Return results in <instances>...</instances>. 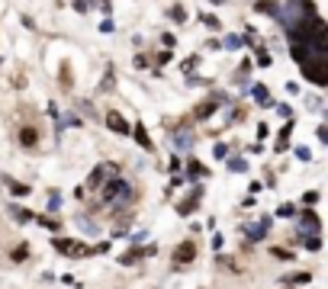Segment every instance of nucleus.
Masks as SVG:
<instances>
[{
	"instance_id": "ddd939ff",
	"label": "nucleus",
	"mask_w": 328,
	"mask_h": 289,
	"mask_svg": "<svg viewBox=\"0 0 328 289\" xmlns=\"http://www.w3.org/2000/svg\"><path fill=\"white\" fill-rule=\"evenodd\" d=\"M219 109V100H209V103H203V106H197V119H209V116Z\"/></svg>"
},
{
	"instance_id": "4468645a",
	"label": "nucleus",
	"mask_w": 328,
	"mask_h": 289,
	"mask_svg": "<svg viewBox=\"0 0 328 289\" xmlns=\"http://www.w3.org/2000/svg\"><path fill=\"white\" fill-rule=\"evenodd\" d=\"M20 142H23V144H26V148H32V144H36V142H39V132H36V129H32V125H26V129H23V132H20Z\"/></svg>"
},
{
	"instance_id": "412c9836",
	"label": "nucleus",
	"mask_w": 328,
	"mask_h": 289,
	"mask_svg": "<svg viewBox=\"0 0 328 289\" xmlns=\"http://www.w3.org/2000/svg\"><path fill=\"white\" fill-rule=\"evenodd\" d=\"M10 257H13V260H26V257H29V248H26V244H20V248H13V254H10Z\"/></svg>"
},
{
	"instance_id": "7ed1b4c3",
	"label": "nucleus",
	"mask_w": 328,
	"mask_h": 289,
	"mask_svg": "<svg viewBox=\"0 0 328 289\" xmlns=\"http://www.w3.org/2000/svg\"><path fill=\"white\" fill-rule=\"evenodd\" d=\"M52 244L58 254H68V257H87V254H93V248H87L81 241H71V238H55Z\"/></svg>"
},
{
	"instance_id": "72a5a7b5",
	"label": "nucleus",
	"mask_w": 328,
	"mask_h": 289,
	"mask_svg": "<svg viewBox=\"0 0 328 289\" xmlns=\"http://www.w3.org/2000/svg\"><path fill=\"white\" fill-rule=\"evenodd\" d=\"M116 26H113V20H103V23H100V32H113Z\"/></svg>"
},
{
	"instance_id": "bb28decb",
	"label": "nucleus",
	"mask_w": 328,
	"mask_h": 289,
	"mask_svg": "<svg viewBox=\"0 0 328 289\" xmlns=\"http://www.w3.org/2000/svg\"><path fill=\"white\" fill-rule=\"evenodd\" d=\"M296 158H299V161H312V151H309L306 144H299V148H296Z\"/></svg>"
},
{
	"instance_id": "f03ea898",
	"label": "nucleus",
	"mask_w": 328,
	"mask_h": 289,
	"mask_svg": "<svg viewBox=\"0 0 328 289\" xmlns=\"http://www.w3.org/2000/svg\"><path fill=\"white\" fill-rule=\"evenodd\" d=\"M303 74L312 81V84L325 87L328 84V58H309L303 61Z\"/></svg>"
},
{
	"instance_id": "f3484780",
	"label": "nucleus",
	"mask_w": 328,
	"mask_h": 289,
	"mask_svg": "<svg viewBox=\"0 0 328 289\" xmlns=\"http://www.w3.org/2000/svg\"><path fill=\"white\" fill-rule=\"evenodd\" d=\"M309 280H312V273H296V276H286L283 283H286V286H293V283H296V286H303V283H309Z\"/></svg>"
},
{
	"instance_id": "473e14b6",
	"label": "nucleus",
	"mask_w": 328,
	"mask_h": 289,
	"mask_svg": "<svg viewBox=\"0 0 328 289\" xmlns=\"http://www.w3.org/2000/svg\"><path fill=\"white\" fill-rule=\"evenodd\" d=\"M303 203H306V206H312V203H319V193H315V190H312V193H306V196H303Z\"/></svg>"
},
{
	"instance_id": "1a4fd4ad",
	"label": "nucleus",
	"mask_w": 328,
	"mask_h": 289,
	"mask_svg": "<svg viewBox=\"0 0 328 289\" xmlns=\"http://www.w3.org/2000/svg\"><path fill=\"white\" fill-rule=\"evenodd\" d=\"M199 199H203V186H197V190H193L190 196H187L180 206H177V215H190L193 209H197V203H199Z\"/></svg>"
},
{
	"instance_id": "f8f14e48",
	"label": "nucleus",
	"mask_w": 328,
	"mask_h": 289,
	"mask_svg": "<svg viewBox=\"0 0 328 289\" xmlns=\"http://www.w3.org/2000/svg\"><path fill=\"white\" fill-rule=\"evenodd\" d=\"M132 135H135V142L145 148V151H152V138H148V132H145V125H132Z\"/></svg>"
},
{
	"instance_id": "5701e85b",
	"label": "nucleus",
	"mask_w": 328,
	"mask_h": 289,
	"mask_svg": "<svg viewBox=\"0 0 328 289\" xmlns=\"http://www.w3.org/2000/svg\"><path fill=\"white\" fill-rule=\"evenodd\" d=\"M10 215H13L16 222H29V219H32V215L26 212V209H16V206H13V209H10Z\"/></svg>"
},
{
	"instance_id": "9b49d317",
	"label": "nucleus",
	"mask_w": 328,
	"mask_h": 289,
	"mask_svg": "<svg viewBox=\"0 0 328 289\" xmlns=\"http://www.w3.org/2000/svg\"><path fill=\"white\" fill-rule=\"evenodd\" d=\"M148 254H154V244H148L145 251H142V248H132L129 254H122L119 257V264H135V260H142V257H148Z\"/></svg>"
},
{
	"instance_id": "c9c22d12",
	"label": "nucleus",
	"mask_w": 328,
	"mask_h": 289,
	"mask_svg": "<svg viewBox=\"0 0 328 289\" xmlns=\"http://www.w3.org/2000/svg\"><path fill=\"white\" fill-rule=\"evenodd\" d=\"M319 142L328 144V125H322V129H319Z\"/></svg>"
},
{
	"instance_id": "4c0bfd02",
	"label": "nucleus",
	"mask_w": 328,
	"mask_h": 289,
	"mask_svg": "<svg viewBox=\"0 0 328 289\" xmlns=\"http://www.w3.org/2000/svg\"><path fill=\"white\" fill-rule=\"evenodd\" d=\"M213 3H216V7H219V3H225V0H213Z\"/></svg>"
},
{
	"instance_id": "4be33fe9",
	"label": "nucleus",
	"mask_w": 328,
	"mask_h": 289,
	"mask_svg": "<svg viewBox=\"0 0 328 289\" xmlns=\"http://www.w3.org/2000/svg\"><path fill=\"white\" fill-rule=\"evenodd\" d=\"M45 209H48V212H58V209H61V196H58V193H52V196H48V206H45Z\"/></svg>"
},
{
	"instance_id": "c756f323",
	"label": "nucleus",
	"mask_w": 328,
	"mask_h": 289,
	"mask_svg": "<svg viewBox=\"0 0 328 289\" xmlns=\"http://www.w3.org/2000/svg\"><path fill=\"white\" fill-rule=\"evenodd\" d=\"M216 158L225 161V158H229V148H225V144H216Z\"/></svg>"
},
{
	"instance_id": "423d86ee",
	"label": "nucleus",
	"mask_w": 328,
	"mask_h": 289,
	"mask_svg": "<svg viewBox=\"0 0 328 289\" xmlns=\"http://www.w3.org/2000/svg\"><path fill=\"white\" fill-rule=\"evenodd\" d=\"M107 129H109V132H116V135H129L132 125H129L126 119H122V113H116V109H113V113H107Z\"/></svg>"
},
{
	"instance_id": "c85d7f7f",
	"label": "nucleus",
	"mask_w": 328,
	"mask_h": 289,
	"mask_svg": "<svg viewBox=\"0 0 328 289\" xmlns=\"http://www.w3.org/2000/svg\"><path fill=\"white\" fill-rule=\"evenodd\" d=\"M39 222H42V225H45L48 231H58V222H55V219H45V215H42V219H39Z\"/></svg>"
},
{
	"instance_id": "e433bc0d",
	"label": "nucleus",
	"mask_w": 328,
	"mask_h": 289,
	"mask_svg": "<svg viewBox=\"0 0 328 289\" xmlns=\"http://www.w3.org/2000/svg\"><path fill=\"white\" fill-rule=\"evenodd\" d=\"M74 7L81 10V13H84V10H87V0H74Z\"/></svg>"
},
{
	"instance_id": "6ab92c4d",
	"label": "nucleus",
	"mask_w": 328,
	"mask_h": 289,
	"mask_svg": "<svg viewBox=\"0 0 328 289\" xmlns=\"http://www.w3.org/2000/svg\"><path fill=\"white\" fill-rule=\"evenodd\" d=\"M199 20H203V23H206L209 29H222V23H219V20H216L213 13H199Z\"/></svg>"
},
{
	"instance_id": "20e7f679",
	"label": "nucleus",
	"mask_w": 328,
	"mask_h": 289,
	"mask_svg": "<svg viewBox=\"0 0 328 289\" xmlns=\"http://www.w3.org/2000/svg\"><path fill=\"white\" fill-rule=\"evenodd\" d=\"M171 144H174V151H187L193 144V129H187V125L171 129Z\"/></svg>"
},
{
	"instance_id": "0eeeda50",
	"label": "nucleus",
	"mask_w": 328,
	"mask_h": 289,
	"mask_svg": "<svg viewBox=\"0 0 328 289\" xmlns=\"http://www.w3.org/2000/svg\"><path fill=\"white\" fill-rule=\"evenodd\" d=\"M193 257H197V244H193V241H183V244H177V248H174V260H177V264H190Z\"/></svg>"
},
{
	"instance_id": "2eb2a0df",
	"label": "nucleus",
	"mask_w": 328,
	"mask_h": 289,
	"mask_svg": "<svg viewBox=\"0 0 328 289\" xmlns=\"http://www.w3.org/2000/svg\"><path fill=\"white\" fill-rule=\"evenodd\" d=\"M251 93H254V100H258L261 106H274V103H270V100H267V90H264V87H261V84H254V87H251Z\"/></svg>"
},
{
	"instance_id": "393cba45",
	"label": "nucleus",
	"mask_w": 328,
	"mask_h": 289,
	"mask_svg": "<svg viewBox=\"0 0 328 289\" xmlns=\"http://www.w3.org/2000/svg\"><path fill=\"white\" fill-rule=\"evenodd\" d=\"M10 193H13V196H26L29 186H26V183H10Z\"/></svg>"
},
{
	"instance_id": "2f4dec72",
	"label": "nucleus",
	"mask_w": 328,
	"mask_h": 289,
	"mask_svg": "<svg viewBox=\"0 0 328 289\" xmlns=\"http://www.w3.org/2000/svg\"><path fill=\"white\" fill-rule=\"evenodd\" d=\"M270 61H274V58H270V55H267V52H261V55H258V64H261V68H267Z\"/></svg>"
},
{
	"instance_id": "7c9ffc66",
	"label": "nucleus",
	"mask_w": 328,
	"mask_h": 289,
	"mask_svg": "<svg viewBox=\"0 0 328 289\" xmlns=\"http://www.w3.org/2000/svg\"><path fill=\"white\" fill-rule=\"evenodd\" d=\"M293 212H296V209H293V206H280V209H277V215H283V219H290Z\"/></svg>"
},
{
	"instance_id": "6e6552de",
	"label": "nucleus",
	"mask_w": 328,
	"mask_h": 289,
	"mask_svg": "<svg viewBox=\"0 0 328 289\" xmlns=\"http://www.w3.org/2000/svg\"><path fill=\"white\" fill-rule=\"evenodd\" d=\"M299 228H303V231H309V235H319V228H322L319 215H315L312 209H306V212H303V219H299Z\"/></svg>"
},
{
	"instance_id": "b1692460",
	"label": "nucleus",
	"mask_w": 328,
	"mask_h": 289,
	"mask_svg": "<svg viewBox=\"0 0 328 289\" xmlns=\"http://www.w3.org/2000/svg\"><path fill=\"white\" fill-rule=\"evenodd\" d=\"M270 257H277V260H293V254L286 251V248H274V251H270Z\"/></svg>"
},
{
	"instance_id": "f704fd0d",
	"label": "nucleus",
	"mask_w": 328,
	"mask_h": 289,
	"mask_svg": "<svg viewBox=\"0 0 328 289\" xmlns=\"http://www.w3.org/2000/svg\"><path fill=\"white\" fill-rule=\"evenodd\" d=\"M174 20H177V23H183V20H187V13H183L180 7H174Z\"/></svg>"
},
{
	"instance_id": "a211bd4d",
	"label": "nucleus",
	"mask_w": 328,
	"mask_h": 289,
	"mask_svg": "<svg viewBox=\"0 0 328 289\" xmlns=\"http://www.w3.org/2000/svg\"><path fill=\"white\" fill-rule=\"evenodd\" d=\"M306 251H322V238L319 235H309V238H306Z\"/></svg>"
},
{
	"instance_id": "9d476101",
	"label": "nucleus",
	"mask_w": 328,
	"mask_h": 289,
	"mask_svg": "<svg viewBox=\"0 0 328 289\" xmlns=\"http://www.w3.org/2000/svg\"><path fill=\"white\" fill-rule=\"evenodd\" d=\"M267 228H270V219H261L258 225H248V228H244V235L251 238V241H261V238L267 235Z\"/></svg>"
},
{
	"instance_id": "a878e982",
	"label": "nucleus",
	"mask_w": 328,
	"mask_h": 289,
	"mask_svg": "<svg viewBox=\"0 0 328 289\" xmlns=\"http://www.w3.org/2000/svg\"><path fill=\"white\" fill-rule=\"evenodd\" d=\"M77 225H81V228H84V231H90V235H93V231H97V225H93L90 219H84V215H81V219H77Z\"/></svg>"
},
{
	"instance_id": "39448f33",
	"label": "nucleus",
	"mask_w": 328,
	"mask_h": 289,
	"mask_svg": "<svg viewBox=\"0 0 328 289\" xmlns=\"http://www.w3.org/2000/svg\"><path fill=\"white\" fill-rule=\"evenodd\" d=\"M109 174H116V164H100V167H93L90 177H87V190H97V186L107 180Z\"/></svg>"
},
{
	"instance_id": "dca6fc26",
	"label": "nucleus",
	"mask_w": 328,
	"mask_h": 289,
	"mask_svg": "<svg viewBox=\"0 0 328 289\" xmlns=\"http://www.w3.org/2000/svg\"><path fill=\"white\" fill-rule=\"evenodd\" d=\"M209 170L199 164V161H190V167H187V177H206Z\"/></svg>"
},
{
	"instance_id": "aec40b11",
	"label": "nucleus",
	"mask_w": 328,
	"mask_h": 289,
	"mask_svg": "<svg viewBox=\"0 0 328 289\" xmlns=\"http://www.w3.org/2000/svg\"><path fill=\"white\" fill-rule=\"evenodd\" d=\"M244 167H248V164H244V158H229V170H235V174H241Z\"/></svg>"
},
{
	"instance_id": "f257e3e1",
	"label": "nucleus",
	"mask_w": 328,
	"mask_h": 289,
	"mask_svg": "<svg viewBox=\"0 0 328 289\" xmlns=\"http://www.w3.org/2000/svg\"><path fill=\"white\" fill-rule=\"evenodd\" d=\"M132 196H135V190H132V183L126 180L119 170H116V174H109L107 180L93 190V203L103 206V209H119V206L132 203Z\"/></svg>"
},
{
	"instance_id": "cd10ccee",
	"label": "nucleus",
	"mask_w": 328,
	"mask_h": 289,
	"mask_svg": "<svg viewBox=\"0 0 328 289\" xmlns=\"http://www.w3.org/2000/svg\"><path fill=\"white\" fill-rule=\"evenodd\" d=\"M225 48H241V36H225Z\"/></svg>"
}]
</instances>
